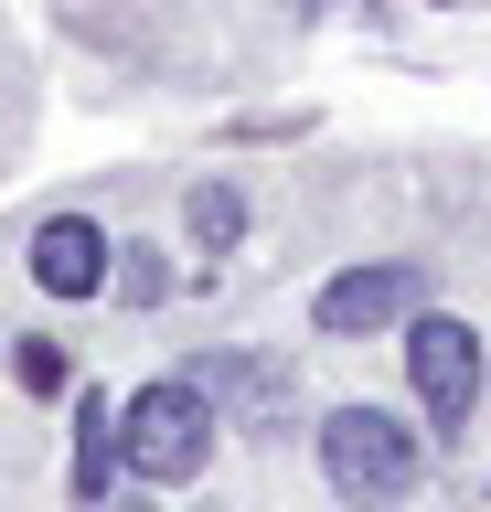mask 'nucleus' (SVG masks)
<instances>
[{"mask_svg":"<svg viewBox=\"0 0 491 512\" xmlns=\"http://www.w3.org/2000/svg\"><path fill=\"white\" fill-rule=\"evenodd\" d=\"M321 480L342 512H406L427 480V448L395 406H331L321 416Z\"/></svg>","mask_w":491,"mask_h":512,"instance_id":"1","label":"nucleus"},{"mask_svg":"<svg viewBox=\"0 0 491 512\" xmlns=\"http://www.w3.org/2000/svg\"><path fill=\"white\" fill-rule=\"evenodd\" d=\"M406 384H417V416L438 438H459L491 395V363H481V331L459 310H406Z\"/></svg>","mask_w":491,"mask_h":512,"instance_id":"3","label":"nucleus"},{"mask_svg":"<svg viewBox=\"0 0 491 512\" xmlns=\"http://www.w3.org/2000/svg\"><path fill=\"white\" fill-rule=\"evenodd\" d=\"M438 11H481V0H438Z\"/></svg>","mask_w":491,"mask_h":512,"instance_id":"12","label":"nucleus"},{"mask_svg":"<svg viewBox=\"0 0 491 512\" xmlns=\"http://www.w3.org/2000/svg\"><path fill=\"white\" fill-rule=\"evenodd\" d=\"M214 427H225V416L193 395V374H150L129 406H118V470L150 480V491H182V480L214 470Z\"/></svg>","mask_w":491,"mask_h":512,"instance_id":"2","label":"nucleus"},{"mask_svg":"<svg viewBox=\"0 0 491 512\" xmlns=\"http://www.w3.org/2000/svg\"><path fill=\"white\" fill-rule=\"evenodd\" d=\"M107 288H118L129 310H161L182 278H171V256H161V246H118V256H107Z\"/></svg>","mask_w":491,"mask_h":512,"instance_id":"9","label":"nucleus"},{"mask_svg":"<svg viewBox=\"0 0 491 512\" xmlns=\"http://www.w3.org/2000/svg\"><path fill=\"white\" fill-rule=\"evenodd\" d=\"M75 512H161L150 491H97V502H75Z\"/></svg>","mask_w":491,"mask_h":512,"instance_id":"11","label":"nucleus"},{"mask_svg":"<svg viewBox=\"0 0 491 512\" xmlns=\"http://www.w3.org/2000/svg\"><path fill=\"white\" fill-rule=\"evenodd\" d=\"M107 470H118V406L107 395H75V502H97Z\"/></svg>","mask_w":491,"mask_h":512,"instance_id":"8","label":"nucleus"},{"mask_svg":"<svg viewBox=\"0 0 491 512\" xmlns=\"http://www.w3.org/2000/svg\"><path fill=\"white\" fill-rule=\"evenodd\" d=\"M193 395L214 416H235V427H278L289 363H278V352H193Z\"/></svg>","mask_w":491,"mask_h":512,"instance_id":"6","label":"nucleus"},{"mask_svg":"<svg viewBox=\"0 0 491 512\" xmlns=\"http://www.w3.org/2000/svg\"><path fill=\"white\" fill-rule=\"evenodd\" d=\"M11 374H22V395H65L75 363H65V342H54V331H22V342H11Z\"/></svg>","mask_w":491,"mask_h":512,"instance_id":"10","label":"nucleus"},{"mask_svg":"<svg viewBox=\"0 0 491 512\" xmlns=\"http://www.w3.org/2000/svg\"><path fill=\"white\" fill-rule=\"evenodd\" d=\"M107 256H118V246H107L97 214H43L33 235H22V278L75 310V299H107Z\"/></svg>","mask_w":491,"mask_h":512,"instance_id":"5","label":"nucleus"},{"mask_svg":"<svg viewBox=\"0 0 491 512\" xmlns=\"http://www.w3.org/2000/svg\"><path fill=\"white\" fill-rule=\"evenodd\" d=\"M417 267L406 256H385V267H342V278H321V299H310V331L321 342H363V331H395V320L417 310Z\"/></svg>","mask_w":491,"mask_h":512,"instance_id":"4","label":"nucleus"},{"mask_svg":"<svg viewBox=\"0 0 491 512\" xmlns=\"http://www.w3.org/2000/svg\"><path fill=\"white\" fill-rule=\"evenodd\" d=\"M246 224H257V203H246V182H225V171H203V182L182 192V235H193V256H235Z\"/></svg>","mask_w":491,"mask_h":512,"instance_id":"7","label":"nucleus"}]
</instances>
